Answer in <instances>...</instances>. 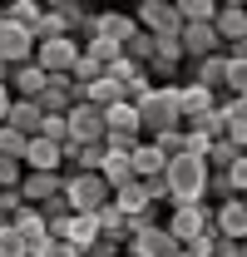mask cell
Here are the masks:
<instances>
[{
  "label": "cell",
  "instance_id": "obj_2",
  "mask_svg": "<svg viewBox=\"0 0 247 257\" xmlns=\"http://www.w3.org/2000/svg\"><path fill=\"white\" fill-rule=\"evenodd\" d=\"M134 109H139L144 139H158V134H168V128H183V114H178V84H154Z\"/></svg>",
  "mask_w": 247,
  "mask_h": 257
},
{
  "label": "cell",
  "instance_id": "obj_44",
  "mask_svg": "<svg viewBox=\"0 0 247 257\" xmlns=\"http://www.w3.org/2000/svg\"><path fill=\"white\" fill-rule=\"evenodd\" d=\"M227 60H232V64H247V40H237V45H227Z\"/></svg>",
  "mask_w": 247,
  "mask_h": 257
},
{
  "label": "cell",
  "instance_id": "obj_33",
  "mask_svg": "<svg viewBox=\"0 0 247 257\" xmlns=\"http://www.w3.org/2000/svg\"><path fill=\"white\" fill-rule=\"evenodd\" d=\"M25 144H30V139H25V134H15L10 124L0 128V159H15V163H20V159H25Z\"/></svg>",
  "mask_w": 247,
  "mask_h": 257
},
{
  "label": "cell",
  "instance_id": "obj_11",
  "mask_svg": "<svg viewBox=\"0 0 247 257\" xmlns=\"http://www.w3.org/2000/svg\"><path fill=\"white\" fill-rule=\"evenodd\" d=\"M50 10L64 20V30L74 35L79 45H84V40H94V15H99V10H89L84 0H50Z\"/></svg>",
  "mask_w": 247,
  "mask_h": 257
},
{
  "label": "cell",
  "instance_id": "obj_10",
  "mask_svg": "<svg viewBox=\"0 0 247 257\" xmlns=\"http://www.w3.org/2000/svg\"><path fill=\"white\" fill-rule=\"evenodd\" d=\"M124 252H129V257H173V252H178V237H173L168 227L158 223V227H144V232H134Z\"/></svg>",
  "mask_w": 247,
  "mask_h": 257
},
{
  "label": "cell",
  "instance_id": "obj_16",
  "mask_svg": "<svg viewBox=\"0 0 247 257\" xmlns=\"http://www.w3.org/2000/svg\"><path fill=\"white\" fill-rule=\"evenodd\" d=\"M20 163H25L30 173H64V149H60V144H50V139H30Z\"/></svg>",
  "mask_w": 247,
  "mask_h": 257
},
{
  "label": "cell",
  "instance_id": "obj_36",
  "mask_svg": "<svg viewBox=\"0 0 247 257\" xmlns=\"http://www.w3.org/2000/svg\"><path fill=\"white\" fill-rule=\"evenodd\" d=\"M0 257H30L25 252V237H20L10 223H0Z\"/></svg>",
  "mask_w": 247,
  "mask_h": 257
},
{
  "label": "cell",
  "instance_id": "obj_34",
  "mask_svg": "<svg viewBox=\"0 0 247 257\" xmlns=\"http://www.w3.org/2000/svg\"><path fill=\"white\" fill-rule=\"evenodd\" d=\"M35 139H50V144H69V124H64V114H45V124H40V134Z\"/></svg>",
  "mask_w": 247,
  "mask_h": 257
},
{
  "label": "cell",
  "instance_id": "obj_40",
  "mask_svg": "<svg viewBox=\"0 0 247 257\" xmlns=\"http://www.w3.org/2000/svg\"><path fill=\"white\" fill-rule=\"evenodd\" d=\"M124 247H129V237H109V232H99V242H94L84 257H119Z\"/></svg>",
  "mask_w": 247,
  "mask_h": 257
},
{
  "label": "cell",
  "instance_id": "obj_17",
  "mask_svg": "<svg viewBox=\"0 0 247 257\" xmlns=\"http://www.w3.org/2000/svg\"><path fill=\"white\" fill-rule=\"evenodd\" d=\"M60 237L69 242V252H74V257H84L94 242H99V218H94V213H74V218L64 223Z\"/></svg>",
  "mask_w": 247,
  "mask_h": 257
},
{
  "label": "cell",
  "instance_id": "obj_19",
  "mask_svg": "<svg viewBox=\"0 0 247 257\" xmlns=\"http://www.w3.org/2000/svg\"><path fill=\"white\" fill-rule=\"evenodd\" d=\"M193 84H203L208 94H227V50H217V55L193 64Z\"/></svg>",
  "mask_w": 247,
  "mask_h": 257
},
{
  "label": "cell",
  "instance_id": "obj_24",
  "mask_svg": "<svg viewBox=\"0 0 247 257\" xmlns=\"http://www.w3.org/2000/svg\"><path fill=\"white\" fill-rule=\"evenodd\" d=\"M109 203L119 208L124 218H139L144 208H154V203H149V188H144L139 178H134V183H124V188H114V198H109Z\"/></svg>",
  "mask_w": 247,
  "mask_h": 257
},
{
  "label": "cell",
  "instance_id": "obj_13",
  "mask_svg": "<svg viewBox=\"0 0 247 257\" xmlns=\"http://www.w3.org/2000/svg\"><path fill=\"white\" fill-rule=\"evenodd\" d=\"M94 35H104L114 45H129L139 35V20H134V10H99L94 15Z\"/></svg>",
  "mask_w": 247,
  "mask_h": 257
},
{
  "label": "cell",
  "instance_id": "obj_41",
  "mask_svg": "<svg viewBox=\"0 0 247 257\" xmlns=\"http://www.w3.org/2000/svg\"><path fill=\"white\" fill-rule=\"evenodd\" d=\"M227 183H232V193H237V198H247V154H237V159H232Z\"/></svg>",
  "mask_w": 247,
  "mask_h": 257
},
{
  "label": "cell",
  "instance_id": "obj_15",
  "mask_svg": "<svg viewBox=\"0 0 247 257\" xmlns=\"http://www.w3.org/2000/svg\"><path fill=\"white\" fill-rule=\"evenodd\" d=\"M178 45H183V60H193V64L222 50V40H217V30H213V25H183Z\"/></svg>",
  "mask_w": 247,
  "mask_h": 257
},
{
  "label": "cell",
  "instance_id": "obj_21",
  "mask_svg": "<svg viewBox=\"0 0 247 257\" xmlns=\"http://www.w3.org/2000/svg\"><path fill=\"white\" fill-rule=\"evenodd\" d=\"M50 84V74L40 69V64H20V69H10V94L15 99H40V89Z\"/></svg>",
  "mask_w": 247,
  "mask_h": 257
},
{
  "label": "cell",
  "instance_id": "obj_29",
  "mask_svg": "<svg viewBox=\"0 0 247 257\" xmlns=\"http://www.w3.org/2000/svg\"><path fill=\"white\" fill-rule=\"evenodd\" d=\"M40 15H45V5H40V0H10V5H5V20L25 25L30 35H35V25H40Z\"/></svg>",
  "mask_w": 247,
  "mask_h": 257
},
{
  "label": "cell",
  "instance_id": "obj_1",
  "mask_svg": "<svg viewBox=\"0 0 247 257\" xmlns=\"http://www.w3.org/2000/svg\"><path fill=\"white\" fill-rule=\"evenodd\" d=\"M208 163L193 159V154H178L163 168V183H168V208H183V203H208Z\"/></svg>",
  "mask_w": 247,
  "mask_h": 257
},
{
  "label": "cell",
  "instance_id": "obj_4",
  "mask_svg": "<svg viewBox=\"0 0 247 257\" xmlns=\"http://www.w3.org/2000/svg\"><path fill=\"white\" fill-rule=\"evenodd\" d=\"M134 20H139V30L154 35V40H178L183 35V20H178V5L173 0H139Z\"/></svg>",
  "mask_w": 247,
  "mask_h": 257
},
{
  "label": "cell",
  "instance_id": "obj_27",
  "mask_svg": "<svg viewBox=\"0 0 247 257\" xmlns=\"http://www.w3.org/2000/svg\"><path fill=\"white\" fill-rule=\"evenodd\" d=\"M119 99H124V89H119V79H109V74L94 79L89 89H84V104H94V109H114Z\"/></svg>",
  "mask_w": 247,
  "mask_h": 257
},
{
  "label": "cell",
  "instance_id": "obj_25",
  "mask_svg": "<svg viewBox=\"0 0 247 257\" xmlns=\"http://www.w3.org/2000/svg\"><path fill=\"white\" fill-rule=\"evenodd\" d=\"M10 227L25 237V247H30L35 237H45V218H40V208H30V203H20V208L10 213Z\"/></svg>",
  "mask_w": 247,
  "mask_h": 257
},
{
  "label": "cell",
  "instance_id": "obj_35",
  "mask_svg": "<svg viewBox=\"0 0 247 257\" xmlns=\"http://www.w3.org/2000/svg\"><path fill=\"white\" fill-rule=\"evenodd\" d=\"M124 55H129V60L134 64H144V69H149V60H154V35H134V40H129V45H124Z\"/></svg>",
  "mask_w": 247,
  "mask_h": 257
},
{
  "label": "cell",
  "instance_id": "obj_31",
  "mask_svg": "<svg viewBox=\"0 0 247 257\" xmlns=\"http://www.w3.org/2000/svg\"><path fill=\"white\" fill-rule=\"evenodd\" d=\"M94 218H99V232H109V237H129V218H124L114 203H104Z\"/></svg>",
  "mask_w": 247,
  "mask_h": 257
},
{
  "label": "cell",
  "instance_id": "obj_28",
  "mask_svg": "<svg viewBox=\"0 0 247 257\" xmlns=\"http://www.w3.org/2000/svg\"><path fill=\"white\" fill-rule=\"evenodd\" d=\"M40 218H45V232H50V237H60L64 223L74 218V208H69L64 198H50V203H40Z\"/></svg>",
  "mask_w": 247,
  "mask_h": 257
},
{
  "label": "cell",
  "instance_id": "obj_3",
  "mask_svg": "<svg viewBox=\"0 0 247 257\" xmlns=\"http://www.w3.org/2000/svg\"><path fill=\"white\" fill-rule=\"evenodd\" d=\"M60 198L74 208V213H99V208H104L114 193H109V183H104L99 173H64Z\"/></svg>",
  "mask_w": 247,
  "mask_h": 257
},
{
  "label": "cell",
  "instance_id": "obj_26",
  "mask_svg": "<svg viewBox=\"0 0 247 257\" xmlns=\"http://www.w3.org/2000/svg\"><path fill=\"white\" fill-rule=\"evenodd\" d=\"M99 178L109 183V193L124 188V183H134V163H129V154H104V168H99Z\"/></svg>",
  "mask_w": 247,
  "mask_h": 257
},
{
  "label": "cell",
  "instance_id": "obj_12",
  "mask_svg": "<svg viewBox=\"0 0 247 257\" xmlns=\"http://www.w3.org/2000/svg\"><path fill=\"white\" fill-rule=\"evenodd\" d=\"M213 232H217V237L242 242V237H247V198H227V203H217V208H213Z\"/></svg>",
  "mask_w": 247,
  "mask_h": 257
},
{
  "label": "cell",
  "instance_id": "obj_20",
  "mask_svg": "<svg viewBox=\"0 0 247 257\" xmlns=\"http://www.w3.org/2000/svg\"><path fill=\"white\" fill-rule=\"evenodd\" d=\"M104 124H109V134H104V139H134V144H139V139H144V128H139V109H134V104H114V109H104Z\"/></svg>",
  "mask_w": 247,
  "mask_h": 257
},
{
  "label": "cell",
  "instance_id": "obj_6",
  "mask_svg": "<svg viewBox=\"0 0 247 257\" xmlns=\"http://www.w3.org/2000/svg\"><path fill=\"white\" fill-rule=\"evenodd\" d=\"M79 40L74 35H55V40H35V64L45 69V74H69L74 60H79Z\"/></svg>",
  "mask_w": 247,
  "mask_h": 257
},
{
  "label": "cell",
  "instance_id": "obj_30",
  "mask_svg": "<svg viewBox=\"0 0 247 257\" xmlns=\"http://www.w3.org/2000/svg\"><path fill=\"white\" fill-rule=\"evenodd\" d=\"M84 55H89V60H99L104 69H109V64H114V60L124 55V45H114V40H104V35H94V40H84Z\"/></svg>",
  "mask_w": 247,
  "mask_h": 257
},
{
  "label": "cell",
  "instance_id": "obj_5",
  "mask_svg": "<svg viewBox=\"0 0 247 257\" xmlns=\"http://www.w3.org/2000/svg\"><path fill=\"white\" fill-rule=\"evenodd\" d=\"M168 232L178 237V247H188L193 237H203V232H213V203H183V208H173L168 213Z\"/></svg>",
  "mask_w": 247,
  "mask_h": 257
},
{
  "label": "cell",
  "instance_id": "obj_22",
  "mask_svg": "<svg viewBox=\"0 0 247 257\" xmlns=\"http://www.w3.org/2000/svg\"><path fill=\"white\" fill-rule=\"evenodd\" d=\"M5 124L15 128V134H25V139H35V134H40V124H45V109H40V99H15Z\"/></svg>",
  "mask_w": 247,
  "mask_h": 257
},
{
  "label": "cell",
  "instance_id": "obj_14",
  "mask_svg": "<svg viewBox=\"0 0 247 257\" xmlns=\"http://www.w3.org/2000/svg\"><path fill=\"white\" fill-rule=\"evenodd\" d=\"M60 188H64V173H30V168H25V178H20V203L40 208V203L60 198Z\"/></svg>",
  "mask_w": 247,
  "mask_h": 257
},
{
  "label": "cell",
  "instance_id": "obj_47",
  "mask_svg": "<svg viewBox=\"0 0 247 257\" xmlns=\"http://www.w3.org/2000/svg\"><path fill=\"white\" fill-rule=\"evenodd\" d=\"M0 25H5V5H0Z\"/></svg>",
  "mask_w": 247,
  "mask_h": 257
},
{
  "label": "cell",
  "instance_id": "obj_42",
  "mask_svg": "<svg viewBox=\"0 0 247 257\" xmlns=\"http://www.w3.org/2000/svg\"><path fill=\"white\" fill-rule=\"evenodd\" d=\"M208 193H213L217 203H227V198H237V193H232V183H227V173H208Z\"/></svg>",
  "mask_w": 247,
  "mask_h": 257
},
{
  "label": "cell",
  "instance_id": "obj_48",
  "mask_svg": "<svg viewBox=\"0 0 247 257\" xmlns=\"http://www.w3.org/2000/svg\"><path fill=\"white\" fill-rule=\"evenodd\" d=\"M0 223H10V218H5V208H0Z\"/></svg>",
  "mask_w": 247,
  "mask_h": 257
},
{
  "label": "cell",
  "instance_id": "obj_9",
  "mask_svg": "<svg viewBox=\"0 0 247 257\" xmlns=\"http://www.w3.org/2000/svg\"><path fill=\"white\" fill-rule=\"evenodd\" d=\"M213 30H217V40H222V50L237 45V40H247V0H217Z\"/></svg>",
  "mask_w": 247,
  "mask_h": 257
},
{
  "label": "cell",
  "instance_id": "obj_18",
  "mask_svg": "<svg viewBox=\"0 0 247 257\" xmlns=\"http://www.w3.org/2000/svg\"><path fill=\"white\" fill-rule=\"evenodd\" d=\"M217 109V94H208L203 84H178V114H183V124H198L203 114H213Z\"/></svg>",
  "mask_w": 247,
  "mask_h": 257
},
{
  "label": "cell",
  "instance_id": "obj_32",
  "mask_svg": "<svg viewBox=\"0 0 247 257\" xmlns=\"http://www.w3.org/2000/svg\"><path fill=\"white\" fill-rule=\"evenodd\" d=\"M237 154H242V149H232V144H227V139H217L213 149H208V168H213V173H227V168H232V159H237Z\"/></svg>",
  "mask_w": 247,
  "mask_h": 257
},
{
  "label": "cell",
  "instance_id": "obj_39",
  "mask_svg": "<svg viewBox=\"0 0 247 257\" xmlns=\"http://www.w3.org/2000/svg\"><path fill=\"white\" fill-rule=\"evenodd\" d=\"M55 35H69V30H64V20H60V15L45 5V15H40V25H35V40H55Z\"/></svg>",
  "mask_w": 247,
  "mask_h": 257
},
{
  "label": "cell",
  "instance_id": "obj_46",
  "mask_svg": "<svg viewBox=\"0 0 247 257\" xmlns=\"http://www.w3.org/2000/svg\"><path fill=\"white\" fill-rule=\"evenodd\" d=\"M237 99H242V104H247V84H242V94H237Z\"/></svg>",
  "mask_w": 247,
  "mask_h": 257
},
{
  "label": "cell",
  "instance_id": "obj_37",
  "mask_svg": "<svg viewBox=\"0 0 247 257\" xmlns=\"http://www.w3.org/2000/svg\"><path fill=\"white\" fill-rule=\"evenodd\" d=\"M149 144H154L163 159H178V154H183V128H168V134H158V139H149Z\"/></svg>",
  "mask_w": 247,
  "mask_h": 257
},
{
  "label": "cell",
  "instance_id": "obj_38",
  "mask_svg": "<svg viewBox=\"0 0 247 257\" xmlns=\"http://www.w3.org/2000/svg\"><path fill=\"white\" fill-rule=\"evenodd\" d=\"M20 178H25V163L0 159V193H15V188H20Z\"/></svg>",
  "mask_w": 247,
  "mask_h": 257
},
{
  "label": "cell",
  "instance_id": "obj_7",
  "mask_svg": "<svg viewBox=\"0 0 247 257\" xmlns=\"http://www.w3.org/2000/svg\"><path fill=\"white\" fill-rule=\"evenodd\" d=\"M64 124H69V144H104V134H109L104 109H94V104H84V99L64 114Z\"/></svg>",
  "mask_w": 247,
  "mask_h": 257
},
{
  "label": "cell",
  "instance_id": "obj_23",
  "mask_svg": "<svg viewBox=\"0 0 247 257\" xmlns=\"http://www.w3.org/2000/svg\"><path fill=\"white\" fill-rule=\"evenodd\" d=\"M129 163H134V178H139V183H149V178H163V168H168V159L158 154L149 139H144V144L129 154Z\"/></svg>",
  "mask_w": 247,
  "mask_h": 257
},
{
  "label": "cell",
  "instance_id": "obj_43",
  "mask_svg": "<svg viewBox=\"0 0 247 257\" xmlns=\"http://www.w3.org/2000/svg\"><path fill=\"white\" fill-rule=\"evenodd\" d=\"M213 242H217V232H203V237H193V242H188L183 252H188V257H213Z\"/></svg>",
  "mask_w": 247,
  "mask_h": 257
},
{
  "label": "cell",
  "instance_id": "obj_8",
  "mask_svg": "<svg viewBox=\"0 0 247 257\" xmlns=\"http://www.w3.org/2000/svg\"><path fill=\"white\" fill-rule=\"evenodd\" d=\"M35 60V35L25 25H15V20H5L0 25V64L5 69H20V64Z\"/></svg>",
  "mask_w": 247,
  "mask_h": 257
},
{
  "label": "cell",
  "instance_id": "obj_49",
  "mask_svg": "<svg viewBox=\"0 0 247 257\" xmlns=\"http://www.w3.org/2000/svg\"><path fill=\"white\" fill-rule=\"evenodd\" d=\"M173 257H188V252H183V247H178V252H173Z\"/></svg>",
  "mask_w": 247,
  "mask_h": 257
},
{
  "label": "cell",
  "instance_id": "obj_45",
  "mask_svg": "<svg viewBox=\"0 0 247 257\" xmlns=\"http://www.w3.org/2000/svg\"><path fill=\"white\" fill-rule=\"evenodd\" d=\"M237 257H247V237H242V242H237Z\"/></svg>",
  "mask_w": 247,
  "mask_h": 257
}]
</instances>
